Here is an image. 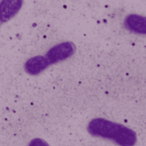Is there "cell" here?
Wrapping results in <instances>:
<instances>
[{"label": "cell", "mask_w": 146, "mask_h": 146, "mask_svg": "<svg viewBox=\"0 0 146 146\" xmlns=\"http://www.w3.org/2000/svg\"><path fill=\"white\" fill-rule=\"evenodd\" d=\"M76 51L75 44L71 41L62 42L51 47L46 53L45 57L50 65L63 62L70 58Z\"/></svg>", "instance_id": "7a4b0ae2"}, {"label": "cell", "mask_w": 146, "mask_h": 146, "mask_svg": "<svg viewBox=\"0 0 146 146\" xmlns=\"http://www.w3.org/2000/svg\"><path fill=\"white\" fill-rule=\"evenodd\" d=\"M23 0H1L0 1V22L4 23L11 20L20 11Z\"/></svg>", "instance_id": "3957f363"}, {"label": "cell", "mask_w": 146, "mask_h": 146, "mask_svg": "<svg viewBox=\"0 0 146 146\" xmlns=\"http://www.w3.org/2000/svg\"><path fill=\"white\" fill-rule=\"evenodd\" d=\"M87 131L92 136L113 141L119 146H134L138 140L133 129L104 118L90 121Z\"/></svg>", "instance_id": "6da1fadb"}, {"label": "cell", "mask_w": 146, "mask_h": 146, "mask_svg": "<svg viewBox=\"0 0 146 146\" xmlns=\"http://www.w3.org/2000/svg\"><path fill=\"white\" fill-rule=\"evenodd\" d=\"M50 64L45 56H34L29 58L24 64L25 72L32 76H36L42 74Z\"/></svg>", "instance_id": "277c9868"}, {"label": "cell", "mask_w": 146, "mask_h": 146, "mask_svg": "<svg viewBox=\"0 0 146 146\" xmlns=\"http://www.w3.org/2000/svg\"><path fill=\"white\" fill-rule=\"evenodd\" d=\"M125 27L137 34L145 35L146 33V20L145 16L131 14L128 15L124 21Z\"/></svg>", "instance_id": "5b68a950"}, {"label": "cell", "mask_w": 146, "mask_h": 146, "mask_svg": "<svg viewBox=\"0 0 146 146\" xmlns=\"http://www.w3.org/2000/svg\"><path fill=\"white\" fill-rule=\"evenodd\" d=\"M28 146H50L49 144L42 139H39V138H35L33 139H32L29 144H28Z\"/></svg>", "instance_id": "8992f818"}]
</instances>
